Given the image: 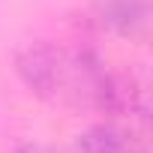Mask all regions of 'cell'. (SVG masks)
<instances>
[{
    "label": "cell",
    "mask_w": 153,
    "mask_h": 153,
    "mask_svg": "<svg viewBox=\"0 0 153 153\" xmlns=\"http://www.w3.org/2000/svg\"><path fill=\"white\" fill-rule=\"evenodd\" d=\"M15 72L33 96L51 105L96 114L105 111L111 69L93 48L27 42L15 51Z\"/></svg>",
    "instance_id": "6da1fadb"
},
{
    "label": "cell",
    "mask_w": 153,
    "mask_h": 153,
    "mask_svg": "<svg viewBox=\"0 0 153 153\" xmlns=\"http://www.w3.org/2000/svg\"><path fill=\"white\" fill-rule=\"evenodd\" d=\"M93 18L102 30L132 39V42H147L150 36V3L147 0H96Z\"/></svg>",
    "instance_id": "7a4b0ae2"
},
{
    "label": "cell",
    "mask_w": 153,
    "mask_h": 153,
    "mask_svg": "<svg viewBox=\"0 0 153 153\" xmlns=\"http://www.w3.org/2000/svg\"><path fill=\"white\" fill-rule=\"evenodd\" d=\"M75 153H147V150H144V138H138L132 126L105 120V123L87 126L78 135Z\"/></svg>",
    "instance_id": "3957f363"
},
{
    "label": "cell",
    "mask_w": 153,
    "mask_h": 153,
    "mask_svg": "<svg viewBox=\"0 0 153 153\" xmlns=\"http://www.w3.org/2000/svg\"><path fill=\"white\" fill-rule=\"evenodd\" d=\"M12 153H57V150L48 144H39V141H21V144H15Z\"/></svg>",
    "instance_id": "277c9868"
}]
</instances>
